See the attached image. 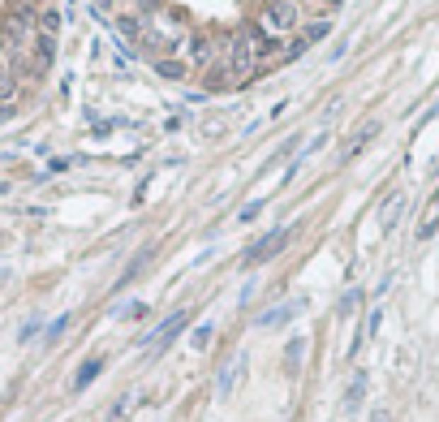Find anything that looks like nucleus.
<instances>
[{
  "mask_svg": "<svg viewBox=\"0 0 439 422\" xmlns=\"http://www.w3.org/2000/svg\"><path fill=\"white\" fill-rule=\"evenodd\" d=\"M362 392H366V375H358V380L349 384V392H345V409H349V414L358 409V401H362Z\"/></svg>",
  "mask_w": 439,
  "mask_h": 422,
  "instance_id": "14",
  "label": "nucleus"
},
{
  "mask_svg": "<svg viewBox=\"0 0 439 422\" xmlns=\"http://www.w3.org/2000/svg\"><path fill=\"white\" fill-rule=\"evenodd\" d=\"M57 30H61V13H57V9H43V13H39V35L57 39Z\"/></svg>",
  "mask_w": 439,
  "mask_h": 422,
  "instance_id": "11",
  "label": "nucleus"
},
{
  "mask_svg": "<svg viewBox=\"0 0 439 422\" xmlns=\"http://www.w3.org/2000/svg\"><path fill=\"white\" fill-rule=\"evenodd\" d=\"M297 18H302V5H297V0H271V5H267V30H271V35L293 30Z\"/></svg>",
  "mask_w": 439,
  "mask_h": 422,
  "instance_id": "2",
  "label": "nucleus"
},
{
  "mask_svg": "<svg viewBox=\"0 0 439 422\" xmlns=\"http://www.w3.org/2000/svg\"><path fill=\"white\" fill-rule=\"evenodd\" d=\"M263 207H267L263 198H254V203H246V207H241V216H237V220H241V224H250V220H258V211H263Z\"/></svg>",
  "mask_w": 439,
  "mask_h": 422,
  "instance_id": "18",
  "label": "nucleus"
},
{
  "mask_svg": "<svg viewBox=\"0 0 439 422\" xmlns=\"http://www.w3.org/2000/svg\"><path fill=\"white\" fill-rule=\"evenodd\" d=\"M211 61H215V43H211V35H190V39H186V65L207 69Z\"/></svg>",
  "mask_w": 439,
  "mask_h": 422,
  "instance_id": "4",
  "label": "nucleus"
},
{
  "mask_svg": "<svg viewBox=\"0 0 439 422\" xmlns=\"http://www.w3.org/2000/svg\"><path fill=\"white\" fill-rule=\"evenodd\" d=\"M13 95H18V78L9 69H0V103H13Z\"/></svg>",
  "mask_w": 439,
  "mask_h": 422,
  "instance_id": "13",
  "label": "nucleus"
},
{
  "mask_svg": "<svg viewBox=\"0 0 439 422\" xmlns=\"http://www.w3.org/2000/svg\"><path fill=\"white\" fill-rule=\"evenodd\" d=\"M302 358H306V336H293V341L285 345V366H289V371H297Z\"/></svg>",
  "mask_w": 439,
  "mask_h": 422,
  "instance_id": "10",
  "label": "nucleus"
},
{
  "mask_svg": "<svg viewBox=\"0 0 439 422\" xmlns=\"http://www.w3.org/2000/svg\"><path fill=\"white\" fill-rule=\"evenodd\" d=\"M155 74H159V78H169V82H181V78L190 74V65H186V61H177V57H159V61H155Z\"/></svg>",
  "mask_w": 439,
  "mask_h": 422,
  "instance_id": "9",
  "label": "nucleus"
},
{
  "mask_svg": "<svg viewBox=\"0 0 439 422\" xmlns=\"http://www.w3.org/2000/svg\"><path fill=\"white\" fill-rule=\"evenodd\" d=\"M289 237H293V229H289V224H280V229H271L267 237H258V241H254V246L246 250V258H241V263H246V268H258V263H267V258H276V254L285 250V241H289Z\"/></svg>",
  "mask_w": 439,
  "mask_h": 422,
  "instance_id": "1",
  "label": "nucleus"
},
{
  "mask_svg": "<svg viewBox=\"0 0 439 422\" xmlns=\"http://www.w3.org/2000/svg\"><path fill=\"white\" fill-rule=\"evenodd\" d=\"M211 336H215V328H211V324H203V328H194V332H190V345H194V349H207V345H211Z\"/></svg>",
  "mask_w": 439,
  "mask_h": 422,
  "instance_id": "16",
  "label": "nucleus"
},
{
  "mask_svg": "<svg viewBox=\"0 0 439 422\" xmlns=\"http://www.w3.org/2000/svg\"><path fill=\"white\" fill-rule=\"evenodd\" d=\"M52 61H57V39L39 35V39H35V69L43 74V69H52Z\"/></svg>",
  "mask_w": 439,
  "mask_h": 422,
  "instance_id": "7",
  "label": "nucleus"
},
{
  "mask_svg": "<svg viewBox=\"0 0 439 422\" xmlns=\"http://www.w3.org/2000/svg\"><path fill=\"white\" fill-rule=\"evenodd\" d=\"M237 43L250 52V61H254V65H258V61H267L271 52H276V39H271V35H263V30H246Z\"/></svg>",
  "mask_w": 439,
  "mask_h": 422,
  "instance_id": "5",
  "label": "nucleus"
},
{
  "mask_svg": "<svg viewBox=\"0 0 439 422\" xmlns=\"http://www.w3.org/2000/svg\"><path fill=\"white\" fill-rule=\"evenodd\" d=\"M297 310H302V302H285V306H276V310L258 314V328H280V324H289V319H293Z\"/></svg>",
  "mask_w": 439,
  "mask_h": 422,
  "instance_id": "6",
  "label": "nucleus"
},
{
  "mask_svg": "<svg viewBox=\"0 0 439 422\" xmlns=\"http://www.w3.org/2000/svg\"><path fill=\"white\" fill-rule=\"evenodd\" d=\"M117 30H121L125 39H138V35H142V18H134V13H121V18H117Z\"/></svg>",
  "mask_w": 439,
  "mask_h": 422,
  "instance_id": "12",
  "label": "nucleus"
},
{
  "mask_svg": "<svg viewBox=\"0 0 439 422\" xmlns=\"http://www.w3.org/2000/svg\"><path fill=\"white\" fill-rule=\"evenodd\" d=\"M65 328H69V314H61V319H52V328H47V345H52V341H61V336H65Z\"/></svg>",
  "mask_w": 439,
  "mask_h": 422,
  "instance_id": "19",
  "label": "nucleus"
},
{
  "mask_svg": "<svg viewBox=\"0 0 439 422\" xmlns=\"http://www.w3.org/2000/svg\"><path fill=\"white\" fill-rule=\"evenodd\" d=\"M99 371H103V358H86V362L78 366V375H74V392L91 388V380H99Z\"/></svg>",
  "mask_w": 439,
  "mask_h": 422,
  "instance_id": "8",
  "label": "nucleus"
},
{
  "mask_svg": "<svg viewBox=\"0 0 439 422\" xmlns=\"http://www.w3.org/2000/svg\"><path fill=\"white\" fill-rule=\"evenodd\" d=\"M332 5H345V0H332Z\"/></svg>",
  "mask_w": 439,
  "mask_h": 422,
  "instance_id": "23",
  "label": "nucleus"
},
{
  "mask_svg": "<svg viewBox=\"0 0 439 422\" xmlns=\"http://www.w3.org/2000/svg\"><path fill=\"white\" fill-rule=\"evenodd\" d=\"M186 324H190V310H177V314H169V319H164V324H159V328H155V332L147 336V345H151L155 353H159V349H169V345L177 341V332H181Z\"/></svg>",
  "mask_w": 439,
  "mask_h": 422,
  "instance_id": "3",
  "label": "nucleus"
},
{
  "mask_svg": "<svg viewBox=\"0 0 439 422\" xmlns=\"http://www.w3.org/2000/svg\"><path fill=\"white\" fill-rule=\"evenodd\" d=\"M435 224H439V220H435V216H431V220H426V224H422V229H418V237H422V241H426V237H431V233H435Z\"/></svg>",
  "mask_w": 439,
  "mask_h": 422,
  "instance_id": "22",
  "label": "nucleus"
},
{
  "mask_svg": "<svg viewBox=\"0 0 439 422\" xmlns=\"http://www.w3.org/2000/svg\"><path fill=\"white\" fill-rule=\"evenodd\" d=\"M327 30H332V22H327V18H319V22H310V26L302 30V39H306V43H314V39H323Z\"/></svg>",
  "mask_w": 439,
  "mask_h": 422,
  "instance_id": "15",
  "label": "nucleus"
},
{
  "mask_svg": "<svg viewBox=\"0 0 439 422\" xmlns=\"http://www.w3.org/2000/svg\"><path fill=\"white\" fill-rule=\"evenodd\" d=\"M358 302H362V293H358V289H353V293H345V297H341V314H349Z\"/></svg>",
  "mask_w": 439,
  "mask_h": 422,
  "instance_id": "20",
  "label": "nucleus"
},
{
  "mask_svg": "<svg viewBox=\"0 0 439 422\" xmlns=\"http://www.w3.org/2000/svg\"><path fill=\"white\" fill-rule=\"evenodd\" d=\"M401 207H405V194H397V198L388 203V211H383V229H392V224H397V216H401Z\"/></svg>",
  "mask_w": 439,
  "mask_h": 422,
  "instance_id": "17",
  "label": "nucleus"
},
{
  "mask_svg": "<svg viewBox=\"0 0 439 422\" xmlns=\"http://www.w3.org/2000/svg\"><path fill=\"white\" fill-rule=\"evenodd\" d=\"M121 314H130V319H142V314H147V306H142V302H130Z\"/></svg>",
  "mask_w": 439,
  "mask_h": 422,
  "instance_id": "21",
  "label": "nucleus"
}]
</instances>
